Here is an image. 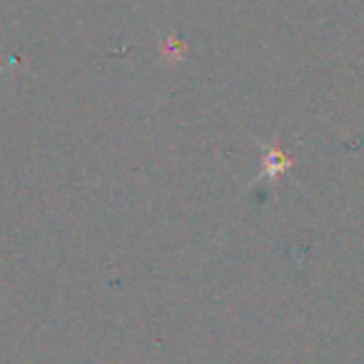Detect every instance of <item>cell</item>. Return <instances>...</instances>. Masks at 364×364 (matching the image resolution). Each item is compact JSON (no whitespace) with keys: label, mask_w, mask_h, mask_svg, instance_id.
I'll return each mask as SVG.
<instances>
[{"label":"cell","mask_w":364,"mask_h":364,"mask_svg":"<svg viewBox=\"0 0 364 364\" xmlns=\"http://www.w3.org/2000/svg\"><path fill=\"white\" fill-rule=\"evenodd\" d=\"M292 165V157L282 150L279 145H269L262 147V177H274V175H284Z\"/></svg>","instance_id":"obj_1"}]
</instances>
